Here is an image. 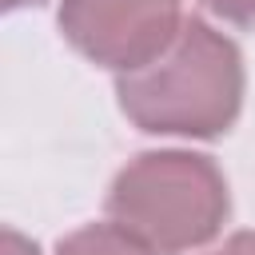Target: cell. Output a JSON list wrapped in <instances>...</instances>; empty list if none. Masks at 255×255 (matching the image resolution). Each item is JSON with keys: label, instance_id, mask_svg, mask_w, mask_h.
<instances>
[{"label": "cell", "instance_id": "6da1fadb", "mask_svg": "<svg viewBox=\"0 0 255 255\" xmlns=\"http://www.w3.org/2000/svg\"><path fill=\"white\" fill-rule=\"evenodd\" d=\"M243 56L207 20H183L175 40L135 72L116 76L120 112L147 135L215 139L243 112Z\"/></svg>", "mask_w": 255, "mask_h": 255}, {"label": "cell", "instance_id": "7a4b0ae2", "mask_svg": "<svg viewBox=\"0 0 255 255\" xmlns=\"http://www.w3.org/2000/svg\"><path fill=\"white\" fill-rule=\"evenodd\" d=\"M104 211L155 255H183L223 231L231 191L211 155L143 151L112 179Z\"/></svg>", "mask_w": 255, "mask_h": 255}, {"label": "cell", "instance_id": "3957f363", "mask_svg": "<svg viewBox=\"0 0 255 255\" xmlns=\"http://www.w3.org/2000/svg\"><path fill=\"white\" fill-rule=\"evenodd\" d=\"M64 40L108 72H135L183 28V0H60Z\"/></svg>", "mask_w": 255, "mask_h": 255}, {"label": "cell", "instance_id": "277c9868", "mask_svg": "<svg viewBox=\"0 0 255 255\" xmlns=\"http://www.w3.org/2000/svg\"><path fill=\"white\" fill-rule=\"evenodd\" d=\"M56 255H155L135 235H128L120 223H88L56 243Z\"/></svg>", "mask_w": 255, "mask_h": 255}, {"label": "cell", "instance_id": "5b68a950", "mask_svg": "<svg viewBox=\"0 0 255 255\" xmlns=\"http://www.w3.org/2000/svg\"><path fill=\"white\" fill-rule=\"evenodd\" d=\"M203 8H207L211 16H219L223 24L255 28V0H203Z\"/></svg>", "mask_w": 255, "mask_h": 255}, {"label": "cell", "instance_id": "8992f818", "mask_svg": "<svg viewBox=\"0 0 255 255\" xmlns=\"http://www.w3.org/2000/svg\"><path fill=\"white\" fill-rule=\"evenodd\" d=\"M211 255H255V231H235L219 251H211Z\"/></svg>", "mask_w": 255, "mask_h": 255}, {"label": "cell", "instance_id": "52a82bcc", "mask_svg": "<svg viewBox=\"0 0 255 255\" xmlns=\"http://www.w3.org/2000/svg\"><path fill=\"white\" fill-rule=\"evenodd\" d=\"M4 255H40V251H36V243H28L20 231L8 227V231H4Z\"/></svg>", "mask_w": 255, "mask_h": 255}, {"label": "cell", "instance_id": "ba28073f", "mask_svg": "<svg viewBox=\"0 0 255 255\" xmlns=\"http://www.w3.org/2000/svg\"><path fill=\"white\" fill-rule=\"evenodd\" d=\"M36 4H44V0H4V8H36Z\"/></svg>", "mask_w": 255, "mask_h": 255}]
</instances>
